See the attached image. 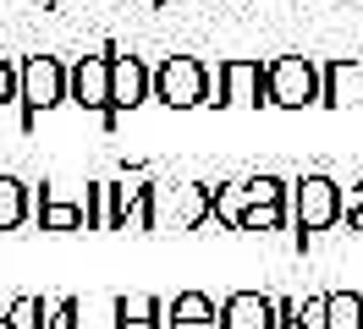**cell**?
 I'll use <instances>...</instances> for the list:
<instances>
[{
	"label": "cell",
	"instance_id": "2e32d148",
	"mask_svg": "<svg viewBox=\"0 0 363 329\" xmlns=\"http://www.w3.org/2000/svg\"><path fill=\"white\" fill-rule=\"evenodd\" d=\"M111 192V209H105V231H127L138 219V187H105Z\"/></svg>",
	"mask_w": 363,
	"mask_h": 329
},
{
	"label": "cell",
	"instance_id": "6da1fadb",
	"mask_svg": "<svg viewBox=\"0 0 363 329\" xmlns=\"http://www.w3.org/2000/svg\"><path fill=\"white\" fill-rule=\"evenodd\" d=\"M72 99V66L55 55H28L23 61V132L39 127V115Z\"/></svg>",
	"mask_w": 363,
	"mask_h": 329
},
{
	"label": "cell",
	"instance_id": "e0dca14e",
	"mask_svg": "<svg viewBox=\"0 0 363 329\" xmlns=\"http://www.w3.org/2000/svg\"><path fill=\"white\" fill-rule=\"evenodd\" d=\"M281 225H286V203H259L237 219V231H281Z\"/></svg>",
	"mask_w": 363,
	"mask_h": 329
},
{
	"label": "cell",
	"instance_id": "8fae6325",
	"mask_svg": "<svg viewBox=\"0 0 363 329\" xmlns=\"http://www.w3.org/2000/svg\"><path fill=\"white\" fill-rule=\"evenodd\" d=\"M83 225H89V203H67L39 187V231H83Z\"/></svg>",
	"mask_w": 363,
	"mask_h": 329
},
{
	"label": "cell",
	"instance_id": "5bb4252c",
	"mask_svg": "<svg viewBox=\"0 0 363 329\" xmlns=\"http://www.w3.org/2000/svg\"><path fill=\"white\" fill-rule=\"evenodd\" d=\"M28 209H33L28 181H17V175H0V236H6V231H17V225L28 219Z\"/></svg>",
	"mask_w": 363,
	"mask_h": 329
},
{
	"label": "cell",
	"instance_id": "ba28073f",
	"mask_svg": "<svg viewBox=\"0 0 363 329\" xmlns=\"http://www.w3.org/2000/svg\"><path fill=\"white\" fill-rule=\"evenodd\" d=\"M220 324L226 329H281V307L259 291H237L220 302Z\"/></svg>",
	"mask_w": 363,
	"mask_h": 329
},
{
	"label": "cell",
	"instance_id": "4fadbf2b",
	"mask_svg": "<svg viewBox=\"0 0 363 329\" xmlns=\"http://www.w3.org/2000/svg\"><path fill=\"white\" fill-rule=\"evenodd\" d=\"M6 329H55V302H45V296L6 302Z\"/></svg>",
	"mask_w": 363,
	"mask_h": 329
},
{
	"label": "cell",
	"instance_id": "ac0fdd59",
	"mask_svg": "<svg viewBox=\"0 0 363 329\" xmlns=\"http://www.w3.org/2000/svg\"><path fill=\"white\" fill-rule=\"evenodd\" d=\"M11 99H23V66H11L0 55V105H11Z\"/></svg>",
	"mask_w": 363,
	"mask_h": 329
},
{
	"label": "cell",
	"instance_id": "cb8c5ba5",
	"mask_svg": "<svg viewBox=\"0 0 363 329\" xmlns=\"http://www.w3.org/2000/svg\"><path fill=\"white\" fill-rule=\"evenodd\" d=\"M160 6H165V0H155V11H160Z\"/></svg>",
	"mask_w": 363,
	"mask_h": 329
},
{
	"label": "cell",
	"instance_id": "30bf717a",
	"mask_svg": "<svg viewBox=\"0 0 363 329\" xmlns=\"http://www.w3.org/2000/svg\"><path fill=\"white\" fill-rule=\"evenodd\" d=\"M165 318H171V329H226L220 324V307L209 302L204 291H182Z\"/></svg>",
	"mask_w": 363,
	"mask_h": 329
},
{
	"label": "cell",
	"instance_id": "5b68a950",
	"mask_svg": "<svg viewBox=\"0 0 363 329\" xmlns=\"http://www.w3.org/2000/svg\"><path fill=\"white\" fill-rule=\"evenodd\" d=\"M209 105H270V66L220 61L209 77Z\"/></svg>",
	"mask_w": 363,
	"mask_h": 329
},
{
	"label": "cell",
	"instance_id": "7c38bea8",
	"mask_svg": "<svg viewBox=\"0 0 363 329\" xmlns=\"http://www.w3.org/2000/svg\"><path fill=\"white\" fill-rule=\"evenodd\" d=\"M165 307L155 296H116V329H165Z\"/></svg>",
	"mask_w": 363,
	"mask_h": 329
},
{
	"label": "cell",
	"instance_id": "9a60e30c",
	"mask_svg": "<svg viewBox=\"0 0 363 329\" xmlns=\"http://www.w3.org/2000/svg\"><path fill=\"white\" fill-rule=\"evenodd\" d=\"M325 329H363V296L358 291H330L325 296Z\"/></svg>",
	"mask_w": 363,
	"mask_h": 329
},
{
	"label": "cell",
	"instance_id": "277c9868",
	"mask_svg": "<svg viewBox=\"0 0 363 329\" xmlns=\"http://www.w3.org/2000/svg\"><path fill=\"white\" fill-rule=\"evenodd\" d=\"M270 105H281V110L325 105V71H319L308 55H281V61H270Z\"/></svg>",
	"mask_w": 363,
	"mask_h": 329
},
{
	"label": "cell",
	"instance_id": "ffe728a7",
	"mask_svg": "<svg viewBox=\"0 0 363 329\" xmlns=\"http://www.w3.org/2000/svg\"><path fill=\"white\" fill-rule=\"evenodd\" d=\"M352 209H363V181H358V187H347V192H341V214H352Z\"/></svg>",
	"mask_w": 363,
	"mask_h": 329
},
{
	"label": "cell",
	"instance_id": "9c48e42d",
	"mask_svg": "<svg viewBox=\"0 0 363 329\" xmlns=\"http://www.w3.org/2000/svg\"><path fill=\"white\" fill-rule=\"evenodd\" d=\"M319 71H325V105L363 110V55H352V61H330V66H319Z\"/></svg>",
	"mask_w": 363,
	"mask_h": 329
},
{
	"label": "cell",
	"instance_id": "7402d4cb",
	"mask_svg": "<svg viewBox=\"0 0 363 329\" xmlns=\"http://www.w3.org/2000/svg\"><path fill=\"white\" fill-rule=\"evenodd\" d=\"M0 329H6V302H0Z\"/></svg>",
	"mask_w": 363,
	"mask_h": 329
},
{
	"label": "cell",
	"instance_id": "3957f363",
	"mask_svg": "<svg viewBox=\"0 0 363 329\" xmlns=\"http://www.w3.org/2000/svg\"><path fill=\"white\" fill-rule=\"evenodd\" d=\"M209 71L204 61H193V55H165L155 66V99L165 110H193V105H209Z\"/></svg>",
	"mask_w": 363,
	"mask_h": 329
},
{
	"label": "cell",
	"instance_id": "603a6c76",
	"mask_svg": "<svg viewBox=\"0 0 363 329\" xmlns=\"http://www.w3.org/2000/svg\"><path fill=\"white\" fill-rule=\"evenodd\" d=\"M45 6H50V11H55V0H45Z\"/></svg>",
	"mask_w": 363,
	"mask_h": 329
},
{
	"label": "cell",
	"instance_id": "8992f818",
	"mask_svg": "<svg viewBox=\"0 0 363 329\" xmlns=\"http://www.w3.org/2000/svg\"><path fill=\"white\" fill-rule=\"evenodd\" d=\"M111 88H116V55H83V61L72 66V105L99 110V115H105V132H116Z\"/></svg>",
	"mask_w": 363,
	"mask_h": 329
},
{
	"label": "cell",
	"instance_id": "d6986e66",
	"mask_svg": "<svg viewBox=\"0 0 363 329\" xmlns=\"http://www.w3.org/2000/svg\"><path fill=\"white\" fill-rule=\"evenodd\" d=\"M77 313H83V302H77V296H61V302H55V329H83Z\"/></svg>",
	"mask_w": 363,
	"mask_h": 329
},
{
	"label": "cell",
	"instance_id": "7a4b0ae2",
	"mask_svg": "<svg viewBox=\"0 0 363 329\" xmlns=\"http://www.w3.org/2000/svg\"><path fill=\"white\" fill-rule=\"evenodd\" d=\"M341 219V187L330 175H303L292 181V231H297V247H308L314 231H330Z\"/></svg>",
	"mask_w": 363,
	"mask_h": 329
},
{
	"label": "cell",
	"instance_id": "44dd1931",
	"mask_svg": "<svg viewBox=\"0 0 363 329\" xmlns=\"http://www.w3.org/2000/svg\"><path fill=\"white\" fill-rule=\"evenodd\" d=\"M347 225H352V231H363V209H352V214H347Z\"/></svg>",
	"mask_w": 363,
	"mask_h": 329
},
{
	"label": "cell",
	"instance_id": "52a82bcc",
	"mask_svg": "<svg viewBox=\"0 0 363 329\" xmlns=\"http://www.w3.org/2000/svg\"><path fill=\"white\" fill-rule=\"evenodd\" d=\"M143 99H155V66H143L138 55H116V88H111V110H138Z\"/></svg>",
	"mask_w": 363,
	"mask_h": 329
}]
</instances>
